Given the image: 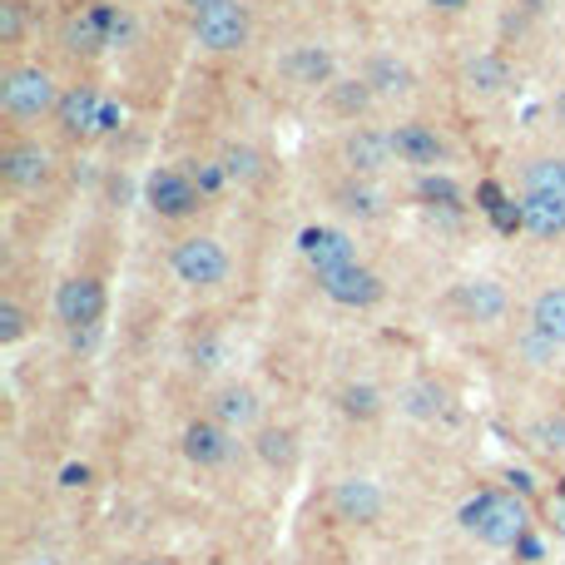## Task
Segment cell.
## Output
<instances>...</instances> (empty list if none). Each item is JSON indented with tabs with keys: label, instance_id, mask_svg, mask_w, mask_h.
<instances>
[{
	"label": "cell",
	"instance_id": "44dd1931",
	"mask_svg": "<svg viewBox=\"0 0 565 565\" xmlns=\"http://www.w3.org/2000/svg\"><path fill=\"white\" fill-rule=\"evenodd\" d=\"M526 322H531V332H541L545 342H555V348H565V289H541L531 298V313H526Z\"/></svg>",
	"mask_w": 565,
	"mask_h": 565
},
{
	"label": "cell",
	"instance_id": "6da1fadb",
	"mask_svg": "<svg viewBox=\"0 0 565 565\" xmlns=\"http://www.w3.org/2000/svg\"><path fill=\"white\" fill-rule=\"evenodd\" d=\"M461 526H467L481 545H491V551H511V545L526 541L531 516H526V506L516 502V496H506V491H481V496H471V502L461 506Z\"/></svg>",
	"mask_w": 565,
	"mask_h": 565
},
{
	"label": "cell",
	"instance_id": "ffe728a7",
	"mask_svg": "<svg viewBox=\"0 0 565 565\" xmlns=\"http://www.w3.org/2000/svg\"><path fill=\"white\" fill-rule=\"evenodd\" d=\"M363 80L377 90V99H402V95H412V64L407 60H397V55H373L367 60V70H363Z\"/></svg>",
	"mask_w": 565,
	"mask_h": 565
},
{
	"label": "cell",
	"instance_id": "83f0119b",
	"mask_svg": "<svg viewBox=\"0 0 565 565\" xmlns=\"http://www.w3.org/2000/svg\"><path fill=\"white\" fill-rule=\"evenodd\" d=\"M338 209H342V214H352V219H377V214H382V209H377V193L367 189V179L342 184V189H338Z\"/></svg>",
	"mask_w": 565,
	"mask_h": 565
},
{
	"label": "cell",
	"instance_id": "d6a6232c",
	"mask_svg": "<svg viewBox=\"0 0 565 565\" xmlns=\"http://www.w3.org/2000/svg\"><path fill=\"white\" fill-rule=\"evenodd\" d=\"M85 476H90V471H85V467H64L60 486H85Z\"/></svg>",
	"mask_w": 565,
	"mask_h": 565
},
{
	"label": "cell",
	"instance_id": "d590c367",
	"mask_svg": "<svg viewBox=\"0 0 565 565\" xmlns=\"http://www.w3.org/2000/svg\"><path fill=\"white\" fill-rule=\"evenodd\" d=\"M555 119H561V129H565V90L555 95Z\"/></svg>",
	"mask_w": 565,
	"mask_h": 565
},
{
	"label": "cell",
	"instance_id": "2e32d148",
	"mask_svg": "<svg viewBox=\"0 0 565 565\" xmlns=\"http://www.w3.org/2000/svg\"><path fill=\"white\" fill-rule=\"evenodd\" d=\"M0 174H5L11 189H40V184H50L55 160L40 139H11L5 154H0Z\"/></svg>",
	"mask_w": 565,
	"mask_h": 565
},
{
	"label": "cell",
	"instance_id": "8d00e7d4",
	"mask_svg": "<svg viewBox=\"0 0 565 565\" xmlns=\"http://www.w3.org/2000/svg\"><path fill=\"white\" fill-rule=\"evenodd\" d=\"M129 565H169V561H154V555H144V561H129Z\"/></svg>",
	"mask_w": 565,
	"mask_h": 565
},
{
	"label": "cell",
	"instance_id": "cb8c5ba5",
	"mask_svg": "<svg viewBox=\"0 0 565 565\" xmlns=\"http://www.w3.org/2000/svg\"><path fill=\"white\" fill-rule=\"evenodd\" d=\"M338 412L352 422H373V416H382V392L373 382H348L338 392Z\"/></svg>",
	"mask_w": 565,
	"mask_h": 565
},
{
	"label": "cell",
	"instance_id": "ac0fdd59",
	"mask_svg": "<svg viewBox=\"0 0 565 565\" xmlns=\"http://www.w3.org/2000/svg\"><path fill=\"white\" fill-rule=\"evenodd\" d=\"M209 416H219L228 432H258V416H263V402H258V392L248 382H224L214 392V402H209Z\"/></svg>",
	"mask_w": 565,
	"mask_h": 565
},
{
	"label": "cell",
	"instance_id": "f546056e",
	"mask_svg": "<svg viewBox=\"0 0 565 565\" xmlns=\"http://www.w3.org/2000/svg\"><path fill=\"white\" fill-rule=\"evenodd\" d=\"M21 338H25V308L21 303H0V342L11 348Z\"/></svg>",
	"mask_w": 565,
	"mask_h": 565
},
{
	"label": "cell",
	"instance_id": "5b68a950",
	"mask_svg": "<svg viewBox=\"0 0 565 565\" xmlns=\"http://www.w3.org/2000/svg\"><path fill=\"white\" fill-rule=\"evenodd\" d=\"M55 125H60L64 139H90V134H109L119 125V105L105 99L95 85H70L60 95V109H55Z\"/></svg>",
	"mask_w": 565,
	"mask_h": 565
},
{
	"label": "cell",
	"instance_id": "8fae6325",
	"mask_svg": "<svg viewBox=\"0 0 565 565\" xmlns=\"http://www.w3.org/2000/svg\"><path fill=\"white\" fill-rule=\"evenodd\" d=\"M451 308L467 322H476V328H491V322H502L511 313V298H506V289L496 278L476 273V278H461L457 289H451Z\"/></svg>",
	"mask_w": 565,
	"mask_h": 565
},
{
	"label": "cell",
	"instance_id": "3957f363",
	"mask_svg": "<svg viewBox=\"0 0 565 565\" xmlns=\"http://www.w3.org/2000/svg\"><path fill=\"white\" fill-rule=\"evenodd\" d=\"M169 273L179 278L189 293H209L228 278V248L214 234H184L169 248Z\"/></svg>",
	"mask_w": 565,
	"mask_h": 565
},
{
	"label": "cell",
	"instance_id": "9a60e30c",
	"mask_svg": "<svg viewBox=\"0 0 565 565\" xmlns=\"http://www.w3.org/2000/svg\"><path fill=\"white\" fill-rule=\"evenodd\" d=\"M382 511H387V496H382V486H377V481L342 476L338 486H332V516H338V521L373 526V521H382Z\"/></svg>",
	"mask_w": 565,
	"mask_h": 565
},
{
	"label": "cell",
	"instance_id": "7402d4cb",
	"mask_svg": "<svg viewBox=\"0 0 565 565\" xmlns=\"http://www.w3.org/2000/svg\"><path fill=\"white\" fill-rule=\"evenodd\" d=\"M254 451H258V461L273 467V471H289L293 461H298V442H293L289 427H258L254 432Z\"/></svg>",
	"mask_w": 565,
	"mask_h": 565
},
{
	"label": "cell",
	"instance_id": "d4e9b609",
	"mask_svg": "<svg viewBox=\"0 0 565 565\" xmlns=\"http://www.w3.org/2000/svg\"><path fill=\"white\" fill-rule=\"evenodd\" d=\"M402 412H412V416H422V422H432V416H442L447 412V387L442 382H432V377H422V382H412L402 392Z\"/></svg>",
	"mask_w": 565,
	"mask_h": 565
},
{
	"label": "cell",
	"instance_id": "7a4b0ae2",
	"mask_svg": "<svg viewBox=\"0 0 565 565\" xmlns=\"http://www.w3.org/2000/svg\"><path fill=\"white\" fill-rule=\"evenodd\" d=\"M64 90L55 85V75L45 64H11L0 75V109L15 125H40V119H55Z\"/></svg>",
	"mask_w": 565,
	"mask_h": 565
},
{
	"label": "cell",
	"instance_id": "4dcf8cb0",
	"mask_svg": "<svg viewBox=\"0 0 565 565\" xmlns=\"http://www.w3.org/2000/svg\"><path fill=\"white\" fill-rule=\"evenodd\" d=\"M193 174V184H199L203 189V199H209V193H219L228 184V174H224V160H209V164H199V169H189Z\"/></svg>",
	"mask_w": 565,
	"mask_h": 565
},
{
	"label": "cell",
	"instance_id": "30bf717a",
	"mask_svg": "<svg viewBox=\"0 0 565 565\" xmlns=\"http://www.w3.org/2000/svg\"><path fill=\"white\" fill-rule=\"evenodd\" d=\"M318 289L328 303H338V308H377V303L387 298V283L382 273H373L367 263H352V268H338V273H322Z\"/></svg>",
	"mask_w": 565,
	"mask_h": 565
},
{
	"label": "cell",
	"instance_id": "603a6c76",
	"mask_svg": "<svg viewBox=\"0 0 565 565\" xmlns=\"http://www.w3.org/2000/svg\"><path fill=\"white\" fill-rule=\"evenodd\" d=\"M506 85H511V64L496 55H476L467 64V90H476V95H502Z\"/></svg>",
	"mask_w": 565,
	"mask_h": 565
},
{
	"label": "cell",
	"instance_id": "ba28073f",
	"mask_svg": "<svg viewBox=\"0 0 565 565\" xmlns=\"http://www.w3.org/2000/svg\"><path fill=\"white\" fill-rule=\"evenodd\" d=\"M338 160L348 164L352 179H377L387 164H397L392 150V129H377V125H348L338 144Z\"/></svg>",
	"mask_w": 565,
	"mask_h": 565
},
{
	"label": "cell",
	"instance_id": "52a82bcc",
	"mask_svg": "<svg viewBox=\"0 0 565 565\" xmlns=\"http://www.w3.org/2000/svg\"><path fill=\"white\" fill-rule=\"evenodd\" d=\"M105 308H109V298H105V283H99L95 273H70L60 289H55V318L75 332V338L99 328Z\"/></svg>",
	"mask_w": 565,
	"mask_h": 565
},
{
	"label": "cell",
	"instance_id": "d6986e66",
	"mask_svg": "<svg viewBox=\"0 0 565 565\" xmlns=\"http://www.w3.org/2000/svg\"><path fill=\"white\" fill-rule=\"evenodd\" d=\"M322 95H328V109H332V115L348 119V125H363L367 109L377 105V90L367 85L363 75H357V80H342V75H338L328 90H322Z\"/></svg>",
	"mask_w": 565,
	"mask_h": 565
},
{
	"label": "cell",
	"instance_id": "f1b7e54d",
	"mask_svg": "<svg viewBox=\"0 0 565 565\" xmlns=\"http://www.w3.org/2000/svg\"><path fill=\"white\" fill-rule=\"evenodd\" d=\"M25 31H31V21H25L21 0H0V45H5V50H15V45L25 40Z\"/></svg>",
	"mask_w": 565,
	"mask_h": 565
},
{
	"label": "cell",
	"instance_id": "5bb4252c",
	"mask_svg": "<svg viewBox=\"0 0 565 565\" xmlns=\"http://www.w3.org/2000/svg\"><path fill=\"white\" fill-rule=\"evenodd\" d=\"M179 447L199 471H214V467H224V461L234 457V432H228L219 416H193L189 427H184Z\"/></svg>",
	"mask_w": 565,
	"mask_h": 565
},
{
	"label": "cell",
	"instance_id": "4316f807",
	"mask_svg": "<svg viewBox=\"0 0 565 565\" xmlns=\"http://www.w3.org/2000/svg\"><path fill=\"white\" fill-rule=\"evenodd\" d=\"M224 174H228V184H254L258 174H263V154L254 150V144H228L224 154Z\"/></svg>",
	"mask_w": 565,
	"mask_h": 565
},
{
	"label": "cell",
	"instance_id": "9c48e42d",
	"mask_svg": "<svg viewBox=\"0 0 565 565\" xmlns=\"http://www.w3.org/2000/svg\"><path fill=\"white\" fill-rule=\"evenodd\" d=\"M298 254L308 258V268L313 273H338V268H352V263H363L357 258V244H352V234L348 228H338V224H308L298 234Z\"/></svg>",
	"mask_w": 565,
	"mask_h": 565
},
{
	"label": "cell",
	"instance_id": "1f68e13d",
	"mask_svg": "<svg viewBox=\"0 0 565 565\" xmlns=\"http://www.w3.org/2000/svg\"><path fill=\"white\" fill-rule=\"evenodd\" d=\"M427 5H432V11H442V15H461L471 0H427Z\"/></svg>",
	"mask_w": 565,
	"mask_h": 565
},
{
	"label": "cell",
	"instance_id": "836d02e7",
	"mask_svg": "<svg viewBox=\"0 0 565 565\" xmlns=\"http://www.w3.org/2000/svg\"><path fill=\"white\" fill-rule=\"evenodd\" d=\"M555 531H561V541H565V496H561V506H555Z\"/></svg>",
	"mask_w": 565,
	"mask_h": 565
},
{
	"label": "cell",
	"instance_id": "e575fe53",
	"mask_svg": "<svg viewBox=\"0 0 565 565\" xmlns=\"http://www.w3.org/2000/svg\"><path fill=\"white\" fill-rule=\"evenodd\" d=\"M189 11H209V5H224V0H184Z\"/></svg>",
	"mask_w": 565,
	"mask_h": 565
},
{
	"label": "cell",
	"instance_id": "484cf974",
	"mask_svg": "<svg viewBox=\"0 0 565 565\" xmlns=\"http://www.w3.org/2000/svg\"><path fill=\"white\" fill-rule=\"evenodd\" d=\"M521 189H541V193H565V160L561 154H541L521 169Z\"/></svg>",
	"mask_w": 565,
	"mask_h": 565
},
{
	"label": "cell",
	"instance_id": "7c38bea8",
	"mask_svg": "<svg viewBox=\"0 0 565 565\" xmlns=\"http://www.w3.org/2000/svg\"><path fill=\"white\" fill-rule=\"evenodd\" d=\"M392 150H397V164H407V169H437V164H447V139L427 119L392 125Z\"/></svg>",
	"mask_w": 565,
	"mask_h": 565
},
{
	"label": "cell",
	"instance_id": "4fadbf2b",
	"mask_svg": "<svg viewBox=\"0 0 565 565\" xmlns=\"http://www.w3.org/2000/svg\"><path fill=\"white\" fill-rule=\"evenodd\" d=\"M516 228L541 244L565 238V193H541V189H521L516 199Z\"/></svg>",
	"mask_w": 565,
	"mask_h": 565
},
{
	"label": "cell",
	"instance_id": "277c9868",
	"mask_svg": "<svg viewBox=\"0 0 565 565\" xmlns=\"http://www.w3.org/2000/svg\"><path fill=\"white\" fill-rule=\"evenodd\" d=\"M193 40L209 55H238L254 40V11L244 0H224V5H209V11H193Z\"/></svg>",
	"mask_w": 565,
	"mask_h": 565
},
{
	"label": "cell",
	"instance_id": "e0dca14e",
	"mask_svg": "<svg viewBox=\"0 0 565 565\" xmlns=\"http://www.w3.org/2000/svg\"><path fill=\"white\" fill-rule=\"evenodd\" d=\"M278 70L303 90H328L332 80H338V60H332L328 45H293V50L278 60Z\"/></svg>",
	"mask_w": 565,
	"mask_h": 565
},
{
	"label": "cell",
	"instance_id": "8992f818",
	"mask_svg": "<svg viewBox=\"0 0 565 565\" xmlns=\"http://www.w3.org/2000/svg\"><path fill=\"white\" fill-rule=\"evenodd\" d=\"M144 203H150L154 219H169V224H179V219H193L203 203V189L193 184L189 169H174V164H160V169L144 179Z\"/></svg>",
	"mask_w": 565,
	"mask_h": 565
}]
</instances>
